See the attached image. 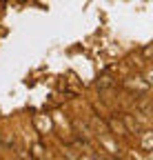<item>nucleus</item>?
I'll use <instances>...</instances> for the list:
<instances>
[{"label": "nucleus", "instance_id": "obj_1", "mask_svg": "<svg viewBox=\"0 0 153 160\" xmlns=\"http://www.w3.org/2000/svg\"><path fill=\"white\" fill-rule=\"evenodd\" d=\"M33 122H36V127H38V131H40L42 136L51 131V120H49L47 116H36V118H33Z\"/></svg>", "mask_w": 153, "mask_h": 160}, {"label": "nucleus", "instance_id": "obj_2", "mask_svg": "<svg viewBox=\"0 0 153 160\" xmlns=\"http://www.w3.org/2000/svg\"><path fill=\"white\" fill-rule=\"evenodd\" d=\"M140 136H142V140H140L142 151H151V149H153V131H151V129H144Z\"/></svg>", "mask_w": 153, "mask_h": 160}, {"label": "nucleus", "instance_id": "obj_3", "mask_svg": "<svg viewBox=\"0 0 153 160\" xmlns=\"http://www.w3.org/2000/svg\"><path fill=\"white\" fill-rule=\"evenodd\" d=\"M122 120H124V125H127L129 131H136V136H140V125H138V122H133V118H131V116H124Z\"/></svg>", "mask_w": 153, "mask_h": 160}, {"label": "nucleus", "instance_id": "obj_4", "mask_svg": "<svg viewBox=\"0 0 153 160\" xmlns=\"http://www.w3.org/2000/svg\"><path fill=\"white\" fill-rule=\"evenodd\" d=\"M33 156H36V158H42V156H45L42 145H33Z\"/></svg>", "mask_w": 153, "mask_h": 160}]
</instances>
